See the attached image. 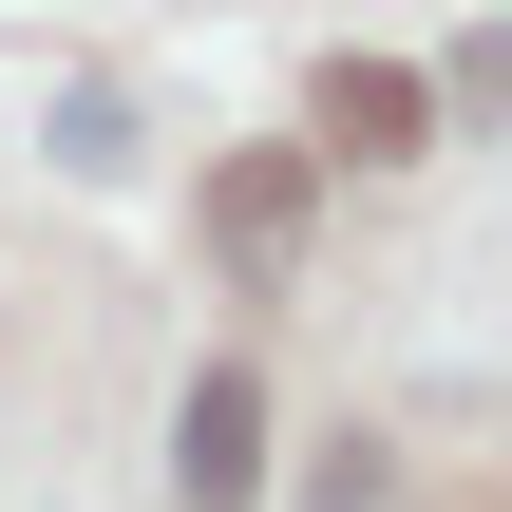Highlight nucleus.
Segmentation results:
<instances>
[{
    "mask_svg": "<svg viewBox=\"0 0 512 512\" xmlns=\"http://www.w3.org/2000/svg\"><path fill=\"white\" fill-rule=\"evenodd\" d=\"M171 475H190V512H247V475H266V380H247V361H209V380H190Z\"/></svg>",
    "mask_w": 512,
    "mask_h": 512,
    "instance_id": "obj_1",
    "label": "nucleus"
},
{
    "mask_svg": "<svg viewBox=\"0 0 512 512\" xmlns=\"http://www.w3.org/2000/svg\"><path fill=\"white\" fill-rule=\"evenodd\" d=\"M323 152H418V76L342 57V76H323Z\"/></svg>",
    "mask_w": 512,
    "mask_h": 512,
    "instance_id": "obj_2",
    "label": "nucleus"
},
{
    "mask_svg": "<svg viewBox=\"0 0 512 512\" xmlns=\"http://www.w3.org/2000/svg\"><path fill=\"white\" fill-rule=\"evenodd\" d=\"M209 228H228V247H247V266H266V247H285V228H304V152H247V171H228V190H209Z\"/></svg>",
    "mask_w": 512,
    "mask_h": 512,
    "instance_id": "obj_3",
    "label": "nucleus"
}]
</instances>
